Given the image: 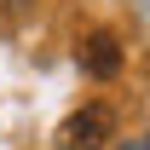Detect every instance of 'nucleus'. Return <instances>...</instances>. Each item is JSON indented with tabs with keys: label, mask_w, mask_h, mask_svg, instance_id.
Here are the masks:
<instances>
[{
	"label": "nucleus",
	"mask_w": 150,
	"mask_h": 150,
	"mask_svg": "<svg viewBox=\"0 0 150 150\" xmlns=\"http://www.w3.org/2000/svg\"><path fill=\"white\" fill-rule=\"evenodd\" d=\"M81 69L93 75V81H115L121 75V40L110 29H93V35L81 40Z\"/></svg>",
	"instance_id": "nucleus-2"
},
{
	"label": "nucleus",
	"mask_w": 150,
	"mask_h": 150,
	"mask_svg": "<svg viewBox=\"0 0 150 150\" xmlns=\"http://www.w3.org/2000/svg\"><path fill=\"white\" fill-rule=\"evenodd\" d=\"M58 139H64V150H104V139H115V110L110 104H81Z\"/></svg>",
	"instance_id": "nucleus-1"
}]
</instances>
